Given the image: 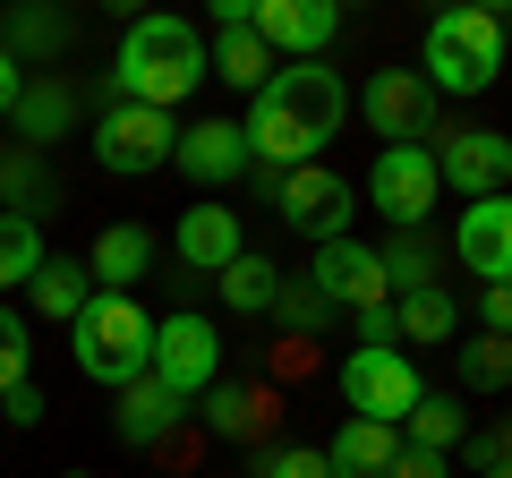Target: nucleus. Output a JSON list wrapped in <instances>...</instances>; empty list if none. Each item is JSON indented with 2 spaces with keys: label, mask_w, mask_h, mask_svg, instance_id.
Segmentation results:
<instances>
[{
  "label": "nucleus",
  "mask_w": 512,
  "mask_h": 478,
  "mask_svg": "<svg viewBox=\"0 0 512 478\" xmlns=\"http://www.w3.org/2000/svg\"><path fill=\"white\" fill-rule=\"evenodd\" d=\"M342 120H350L342 69H325V60H282V69L248 94L239 137H248L256 171H299V163H316V154L342 137Z\"/></svg>",
  "instance_id": "f257e3e1"
},
{
  "label": "nucleus",
  "mask_w": 512,
  "mask_h": 478,
  "mask_svg": "<svg viewBox=\"0 0 512 478\" xmlns=\"http://www.w3.org/2000/svg\"><path fill=\"white\" fill-rule=\"evenodd\" d=\"M111 103H146V111H171L205 86V35L188 18H128L120 35V60H111Z\"/></svg>",
  "instance_id": "f03ea898"
},
{
  "label": "nucleus",
  "mask_w": 512,
  "mask_h": 478,
  "mask_svg": "<svg viewBox=\"0 0 512 478\" xmlns=\"http://www.w3.org/2000/svg\"><path fill=\"white\" fill-rule=\"evenodd\" d=\"M69 359H77V376H86V385L128 393L137 376L154 368V316L137 308V299L94 291L86 308H77V325H69Z\"/></svg>",
  "instance_id": "7ed1b4c3"
},
{
  "label": "nucleus",
  "mask_w": 512,
  "mask_h": 478,
  "mask_svg": "<svg viewBox=\"0 0 512 478\" xmlns=\"http://www.w3.org/2000/svg\"><path fill=\"white\" fill-rule=\"evenodd\" d=\"M504 52H512L504 18L478 9V0H453V9L427 18V69L419 77L436 86V103H444V94H487L495 77H504Z\"/></svg>",
  "instance_id": "20e7f679"
},
{
  "label": "nucleus",
  "mask_w": 512,
  "mask_h": 478,
  "mask_svg": "<svg viewBox=\"0 0 512 478\" xmlns=\"http://www.w3.org/2000/svg\"><path fill=\"white\" fill-rule=\"evenodd\" d=\"M419 368H410V350L402 342H359L342 359V402L350 419H376V427H402L410 410H419Z\"/></svg>",
  "instance_id": "39448f33"
},
{
  "label": "nucleus",
  "mask_w": 512,
  "mask_h": 478,
  "mask_svg": "<svg viewBox=\"0 0 512 478\" xmlns=\"http://www.w3.org/2000/svg\"><path fill=\"white\" fill-rule=\"evenodd\" d=\"M265 205H274L282 222H291L299 239H350V222H359V188L342 180V171L325 163H299V171H274V188H265Z\"/></svg>",
  "instance_id": "423d86ee"
},
{
  "label": "nucleus",
  "mask_w": 512,
  "mask_h": 478,
  "mask_svg": "<svg viewBox=\"0 0 512 478\" xmlns=\"http://www.w3.org/2000/svg\"><path fill=\"white\" fill-rule=\"evenodd\" d=\"M146 376L163 393H180V402H197L205 385H222V325H214V316H197V308L154 316V368Z\"/></svg>",
  "instance_id": "0eeeda50"
},
{
  "label": "nucleus",
  "mask_w": 512,
  "mask_h": 478,
  "mask_svg": "<svg viewBox=\"0 0 512 478\" xmlns=\"http://www.w3.org/2000/svg\"><path fill=\"white\" fill-rule=\"evenodd\" d=\"M171 146H180V120H171V111H146V103H103L94 111V163H103L111 180L163 171Z\"/></svg>",
  "instance_id": "6e6552de"
},
{
  "label": "nucleus",
  "mask_w": 512,
  "mask_h": 478,
  "mask_svg": "<svg viewBox=\"0 0 512 478\" xmlns=\"http://www.w3.org/2000/svg\"><path fill=\"white\" fill-rule=\"evenodd\" d=\"M436 197H444V180H436V154L427 146H384L376 163H367V205H376L393 231H427Z\"/></svg>",
  "instance_id": "1a4fd4ad"
},
{
  "label": "nucleus",
  "mask_w": 512,
  "mask_h": 478,
  "mask_svg": "<svg viewBox=\"0 0 512 478\" xmlns=\"http://www.w3.org/2000/svg\"><path fill=\"white\" fill-rule=\"evenodd\" d=\"M436 180L444 188H461V197H504L512 188V137H495V129H478V120H453V129H436Z\"/></svg>",
  "instance_id": "9d476101"
},
{
  "label": "nucleus",
  "mask_w": 512,
  "mask_h": 478,
  "mask_svg": "<svg viewBox=\"0 0 512 478\" xmlns=\"http://www.w3.org/2000/svg\"><path fill=\"white\" fill-rule=\"evenodd\" d=\"M359 111H367V129L384 137V146H427L436 137V86H427L419 69H376L359 86Z\"/></svg>",
  "instance_id": "9b49d317"
},
{
  "label": "nucleus",
  "mask_w": 512,
  "mask_h": 478,
  "mask_svg": "<svg viewBox=\"0 0 512 478\" xmlns=\"http://www.w3.org/2000/svg\"><path fill=\"white\" fill-rule=\"evenodd\" d=\"M308 282L333 299V308L367 316V308H393V282H384V257L367 248V239H325L308 257Z\"/></svg>",
  "instance_id": "f8f14e48"
},
{
  "label": "nucleus",
  "mask_w": 512,
  "mask_h": 478,
  "mask_svg": "<svg viewBox=\"0 0 512 478\" xmlns=\"http://www.w3.org/2000/svg\"><path fill=\"white\" fill-rule=\"evenodd\" d=\"M248 26L274 60H325V43L342 35V9L333 0H256Z\"/></svg>",
  "instance_id": "ddd939ff"
},
{
  "label": "nucleus",
  "mask_w": 512,
  "mask_h": 478,
  "mask_svg": "<svg viewBox=\"0 0 512 478\" xmlns=\"http://www.w3.org/2000/svg\"><path fill=\"white\" fill-rule=\"evenodd\" d=\"M171 171H180L188 188H231L248 180V137H239V120H197V129H180V146H171Z\"/></svg>",
  "instance_id": "4468645a"
},
{
  "label": "nucleus",
  "mask_w": 512,
  "mask_h": 478,
  "mask_svg": "<svg viewBox=\"0 0 512 478\" xmlns=\"http://www.w3.org/2000/svg\"><path fill=\"white\" fill-rule=\"evenodd\" d=\"M453 257L470 265L478 282H512V197H478V205H461V222H453Z\"/></svg>",
  "instance_id": "2eb2a0df"
},
{
  "label": "nucleus",
  "mask_w": 512,
  "mask_h": 478,
  "mask_svg": "<svg viewBox=\"0 0 512 478\" xmlns=\"http://www.w3.org/2000/svg\"><path fill=\"white\" fill-rule=\"evenodd\" d=\"M188 410H197V419L214 427L222 444H248V453H256L265 436H274V393H265V385H239V376H222V385H205V393H197Z\"/></svg>",
  "instance_id": "dca6fc26"
},
{
  "label": "nucleus",
  "mask_w": 512,
  "mask_h": 478,
  "mask_svg": "<svg viewBox=\"0 0 512 478\" xmlns=\"http://www.w3.org/2000/svg\"><path fill=\"white\" fill-rule=\"evenodd\" d=\"M171 248H180V265H188V274H205V282H214L231 257H248V231H239V214H231V205H214V197H205V205H188V214H180Z\"/></svg>",
  "instance_id": "f3484780"
},
{
  "label": "nucleus",
  "mask_w": 512,
  "mask_h": 478,
  "mask_svg": "<svg viewBox=\"0 0 512 478\" xmlns=\"http://www.w3.org/2000/svg\"><path fill=\"white\" fill-rule=\"evenodd\" d=\"M77 111H86V94H77L69 77H26L18 111H9V120H18V146H26V154H52L60 137L77 129Z\"/></svg>",
  "instance_id": "a211bd4d"
},
{
  "label": "nucleus",
  "mask_w": 512,
  "mask_h": 478,
  "mask_svg": "<svg viewBox=\"0 0 512 478\" xmlns=\"http://www.w3.org/2000/svg\"><path fill=\"white\" fill-rule=\"evenodd\" d=\"M402 461V427H376V419H342L325 444V478H393Z\"/></svg>",
  "instance_id": "6ab92c4d"
},
{
  "label": "nucleus",
  "mask_w": 512,
  "mask_h": 478,
  "mask_svg": "<svg viewBox=\"0 0 512 478\" xmlns=\"http://www.w3.org/2000/svg\"><path fill=\"white\" fill-rule=\"evenodd\" d=\"M86 274H94V291L128 299V291H137V282L154 274V231H146V222H111V231L94 239V257H86Z\"/></svg>",
  "instance_id": "aec40b11"
},
{
  "label": "nucleus",
  "mask_w": 512,
  "mask_h": 478,
  "mask_svg": "<svg viewBox=\"0 0 512 478\" xmlns=\"http://www.w3.org/2000/svg\"><path fill=\"white\" fill-rule=\"evenodd\" d=\"M180 419H188V402H180V393H163L154 376H137V385L120 393V410H111V436H120L128 453H146V444L180 436Z\"/></svg>",
  "instance_id": "412c9836"
},
{
  "label": "nucleus",
  "mask_w": 512,
  "mask_h": 478,
  "mask_svg": "<svg viewBox=\"0 0 512 478\" xmlns=\"http://www.w3.org/2000/svg\"><path fill=\"white\" fill-rule=\"evenodd\" d=\"M0 214H18V222H52L60 214V171L43 163V154H0Z\"/></svg>",
  "instance_id": "4be33fe9"
},
{
  "label": "nucleus",
  "mask_w": 512,
  "mask_h": 478,
  "mask_svg": "<svg viewBox=\"0 0 512 478\" xmlns=\"http://www.w3.org/2000/svg\"><path fill=\"white\" fill-rule=\"evenodd\" d=\"M0 52L18 60V69L52 77V60L69 52V18H60V9H9V18H0Z\"/></svg>",
  "instance_id": "5701e85b"
},
{
  "label": "nucleus",
  "mask_w": 512,
  "mask_h": 478,
  "mask_svg": "<svg viewBox=\"0 0 512 478\" xmlns=\"http://www.w3.org/2000/svg\"><path fill=\"white\" fill-rule=\"evenodd\" d=\"M274 69H282V60L265 52V43H256V26H214V43H205V77H222V86L256 94Z\"/></svg>",
  "instance_id": "b1692460"
},
{
  "label": "nucleus",
  "mask_w": 512,
  "mask_h": 478,
  "mask_svg": "<svg viewBox=\"0 0 512 478\" xmlns=\"http://www.w3.org/2000/svg\"><path fill=\"white\" fill-rule=\"evenodd\" d=\"M461 436H470V410H461V393H419V410L402 419V444L410 453H461Z\"/></svg>",
  "instance_id": "393cba45"
},
{
  "label": "nucleus",
  "mask_w": 512,
  "mask_h": 478,
  "mask_svg": "<svg viewBox=\"0 0 512 478\" xmlns=\"http://www.w3.org/2000/svg\"><path fill=\"white\" fill-rule=\"evenodd\" d=\"M26 299H35V316H52V325H77V308L94 299L86 257H43V274L26 282Z\"/></svg>",
  "instance_id": "a878e982"
},
{
  "label": "nucleus",
  "mask_w": 512,
  "mask_h": 478,
  "mask_svg": "<svg viewBox=\"0 0 512 478\" xmlns=\"http://www.w3.org/2000/svg\"><path fill=\"white\" fill-rule=\"evenodd\" d=\"M393 333H402V342H453V333H461V299L444 291V282L402 291V299H393Z\"/></svg>",
  "instance_id": "bb28decb"
},
{
  "label": "nucleus",
  "mask_w": 512,
  "mask_h": 478,
  "mask_svg": "<svg viewBox=\"0 0 512 478\" xmlns=\"http://www.w3.org/2000/svg\"><path fill=\"white\" fill-rule=\"evenodd\" d=\"M222 308H231V316H274V291H282V265L274 257H256V248H248V257H231V265H222Z\"/></svg>",
  "instance_id": "cd10ccee"
},
{
  "label": "nucleus",
  "mask_w": 512,
  "mask_h": 478,
  "mask_svg": "<svg viewBox=\"0 0 512 478\" xmlns=\"http://www.w3.org/2000/svg\"><path fill=\"white\" fill-rule=\"evenodd\" d=\"M43 222H18V214H0V291H26V282L43 274Z\"/></svg>",
  "instance_id": "c85d7f7f"
},
{
  "label": "nucleus",
  "mask_w": 512,
  "mask_h": 478,
  "mask_svg": "<svg viewBox=\"0 0 512 478\" xmlns=\"http://www.w3.org/2000/svg\"><path fill=\"white\" fill-rule=\"evenodd\" d=\"M376 257H384V282H393V299H402V291H427V282H436V239H427V231H393Z\"/></svg>",
  "instance_id": "c756f323"
},
{
  "label": "nucleus",
  "mask_w": 512,
  "mask_h": 478,
  "mask_svg": "<svg viewBox=\"0 0 512 478\" xmlns=\"http://www.w3.org/2000/svg\"><path fill=\"white\" fill-rule=\"evenodd\" d=\"M274 316L299 333V342H316V333H333V316H342V308H333V299L316 291L308 274H282V291H274Z\"/></svg>",
  "instance_id": "7c9ffc66"
},
{
  "label": "nucleus",
  "mask_w": 512,
  "mask_h": 478,
  "mask_svg": "<svg viewBox=\"0 0 512 478\" xmlns=\"http://www.w3.org/2000/svg\"><path fill=\"white\" fill-rule=\"evenodd\" d=\"M453 368H461V385H470V393H504L512 385V342H504V333H478V342L453 350Z\"/></svg>",
  "instance_id": "2f4dec72"
},
{
  "label": "nucleus",
  "mask_w": 512,
  "mask_h": 478,
  "mask_svg": "<svg viewBox=\"0 0 512 478\" xmlns=\"http://www.w3.org/2000/svg\"><path fill=\"white\" fill-rule=\"evenodd\" d=\"M35 385V333H26V316L0 299V393Z\"/></svg>",
  "instance_id": "473e14b6"
},
{
  "label": "nucleus",
  "mask_w": 512,
  "mask_h": 478,
  "mask_svg": "<svg viewBox=\"0 0 512 478\" xmlns=\"http://www.w3.org/2000/svg\"><path fill=\"white\" fill-rule=\"evenodd\" d=\"M248 478H325V444H256Z\"/></svg>",
  "instance_id": "72a5a7b5"
},
{
  "label": "nucleus",
  "mask_w": 512,
  "mask_h": 478,
  "mask_svg": "<svg viewBox=\"0 0 512 478\" xmlns=\"http://www.w3.org/2000/svg\"><path fill=\"white\" fill-rule=\"evenodd\" d=\"M461 461H470V470H504L512 461V419L504 427H470V436H461Z\"/></svg>",
  "instance_id": "f704fd0d"
},
{
  "label": "nucleus",
  "mask_w": 512,
  "mask_h": 478,
  "mask_svg": "<svg viewBox=\"0 0 512 478\" xmlns=\"http://www.w3.org/2000/svg\"><path fill=\"white\" fill-rule=\"evenodd\" d=\"M478 325L512 342V282H487V291H478Z\"/></svg>",
  "instance_id": "c9c22d12"
},
{
  "label": "nucleus",
  "mask_w": 512,
  "mask_h": 478,
  "mask_svg": "<svg viewBox=\"0 0 512 478\" xmlns=\"http://www.w3.org/2000/svg\"><path fill=\"white\" fill-rule=\"evenodd\" d=\"M0 410H9V427H43V385H18V393H0Z\"/></svg>",
  "instance_id": "e433bc0d"
},
{
  "label": "nucleus",
  "mask_w": 512,
  "mask_h": 478,
  "mask_svg": "<svg viewBox=\"0 0 512 478\" xmlns=\"http://www.w3.org/2000/svg\"><path fill=\"white\" fill-rule=\"evenodd\" d=\"M393 478H453V461H444V453H410V444H402V461H393Z\"/></svg>",
  "instance_id": "4c0bfd02"
},
{
  "label": "nucleus",
  "mask_w": 512,
  "mask_h": 478,
  "mask_svg": "<svg viewBox=\"0 0 512 478\" xmlns=\"http://www.w3.org/2000/svg\"><path fill=\"white\" fill-rule=\"evenodd\" d=\"M18 94H26V69L9 52H0V120H9V111H18Z\"/></svg>",
  "instance_id": "58836bf2"
},
{
  "label": "nucleus",
  "mask_w": 512,
  "mask_h": 478,
  "mask_svg": "<svg viewBox=\"0 0 512 478\" xmlns=\"http://www.w3.org/2000/svg\"><path fill=\"white\" fill-rule=\"evenodd\" d=\"M359 342H402V333H393V308H367L359 316Z\"/></svg>",
  "instance_id": "ea45409f"
},
{
  "label": "nucleus",
  "mask_w": 512,
  "mask_h": 478,
  "mask_svg": "<svg viewBox=\"0 0 512 478\" xmlns=\"http://www.w3.org/2000/svg\"><path fill=\"white\" fill-rule=\"evenodd\" d=\"M478 478H512V461H504V470H478Z\"/></svg>",
  "instance_id": "a19ab883"
},
{
  "label": "nucleus",
  "mask_w": 512,
  "mask_h": 478,
  "mask_svg": "<svg viewBox=\"0 0 512 478\" xmlns=\"http://www.w3.org/2000/svg\"><path fill=\"white\" fill-rule=\"evenodd\" d=\"M60 478H86V470H60Z\"/></svg>",
  "instance_id": "79ce46f5"
},
{
  "label": "nucleus",
  "mask_w": 512,
  "mask_h": 478,
  "mask_svg": "<svg viewBox=\"0 0 512 478\" xmlns=\"http://www.w3.org/2000/svg\"><path fill=\"white\" fill-rule=\"evenodd\" d=\"M504 197H512V188H504Z\"/></svg>",
  "instance_id": "37998d69"
}]
</instances>
